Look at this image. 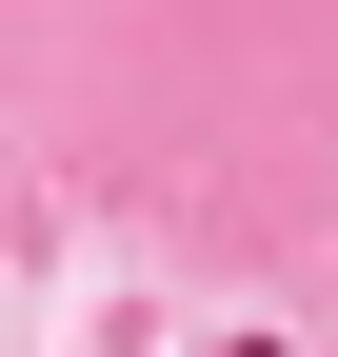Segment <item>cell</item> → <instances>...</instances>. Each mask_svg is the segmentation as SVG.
Instances as JSON below:
<instances>
[{"label":"cell","mask_w":338,"mask_h":357,"mask_svg":"<svg viewBox=\"0 0 338 357\" xmlns=\"http://www.w3.org/2000/svg\"><path fill=\"white\" fill-rule=\"evenodd\" d=\"M219 357H279V337H219Z\"/></svg>","instance_id":"1"}]
</instances>
